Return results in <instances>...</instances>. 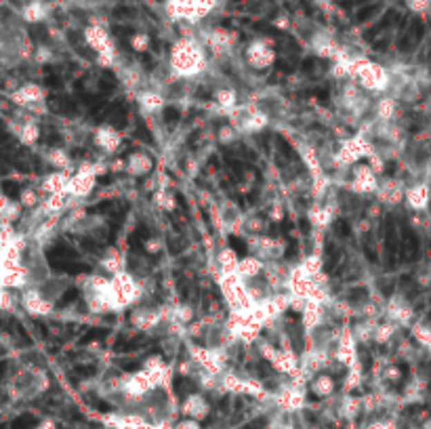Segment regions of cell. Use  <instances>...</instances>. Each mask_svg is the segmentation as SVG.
I'll return each mask as SVG.
<instances>
[{
	"label": "cell",
	"instance_id": "6f0895ef",
	"mask_svg": "<svg viewBox=\"0 0 431 429\" xmlns=\"http://www.w3.org/2000/svg\"><path fill=\"white\" fill-rule=\"evenodd\" d=\"M364 429H398V425H396V421H394V419L383 417V419H374V421H370Z\"/></svg>",
	"mask_w": 431,
	"mask_h": 429
},
{
	"label": "cell",
	"instance_id": "c3c4849f",
	"mask_svg": "<svg viewBox=\"0 0 431 429\" xmlns=\"http://www.w3.org/2000/svg\"><path fill=\"white\" fill-rule=\"evenodd\" d=\"M46 162H49L55 171H68L72 164V158L64 148H51L49 152H46Z\"/></svg>",
	"mask_w": 431,
	"mask_h": 429
},
{
	"label": "cell",
	"instance_id": "3957f363",
	"mask_svg": "<svg viewBox=\"0 0 431 429\" xmlns=\"http://www.w3.org/2000/svg\"><path fill=\"white\" fill-rule=\"evenodd\" d=\"M49 385H51V381H49V376H46L44 370H40V368H23V370H19L13 376V381L9 383V390H11V398L13 400L30 402V400H36L42 394H46Z\"/></svg>",
	"mask_w": 431,
	"mask_h": 429
},
{
	"label": "cell",
	"instance_id": "681fc988",
	"mask_svg": "<svg viewBox=\"0 0 431 429\" xmlns=\"http://www.w3.org/2000/svg\"><path fill=\"white\" fill-rule=\"evenodd\" d=\"M362 381H364V368H362V364H356V366L347 368V376L343 381V383H345L343 390L347 394H352L354 390H358L362 385Z\"/></svg>",
	"mask_w": 431,
	"mask_h": 429
},
{
	"label": "cell",
	"instance_id": "d590c367",
	"mask_svg": "<svg viewBox=\"0 0 431 429\" xmlns=\"http://www.w3.org/2000/svg\"><path fill=\"white\" fill-rule=\"evenodd\" d=\"M332 219H334V211H332L328 204L320 202V200H316V202L309 207V211H307V221H309V225H312L316 231L328 229V227L332 225Z\"/></svg>",
	"mask_w": 431,
	"mask_h": 429
},
{
	"label": "cell",
	"instance_id": "44dd1931",
	"mask_svg": "<svg viewBox=\"0 0 431 429\" xmlns=\"http://www.w3.org/2000/svg\"><path fill=\"white\" fill-rule=\"evenodd\" d=\"M93 143H95V148H99L104 154L114 156L122 148V135L112 124H99L93 128Z\"/></svg>",
	"mask_w": 431,
	"mask_h": 429
},
{
	"label": "cell",
	"instance_id": "83f0119b",
	"mask_svg": "<svg viewBox=\"0 0 431 429\" xmlns=\"http://www.w3.org/2000/svg\"><path fill=\"white\" fill-rule=\"evenodd\" d=\"M202 42L207 44V49H211L215 53H227V51L233 49V44L238 42V34L227 30V28H215L204 36Z\"/></svg>",
	"mask_w": 431,
	"mask_h": 429
},
{
	"label": "cell",
	"instance_id": "9c48e42d",
	"mask_svg": "<svg viewBox=\"0 0 431 429\" xmlns=\"http://www.w3.org/2000/svg\"><path fill=\"white\" fill-rule=\"evenodd\" d=\"M217 7V0H166V15L175 21L200 23Z\"/></svg>",
	"mask_w": 431,
	"mask_h": 429
},
{
	"label": "cell",
	"instance_id": "d6a6232c",
	"mask_svg": "<svg viewBox=\"0 0 431 429\" xmlns=\"http://www.w3.org/2000/svg\"><path fill=\"white\" fill-rule=\"evenodd\" d=\"M326 309H328V305H324L320 301H307V305L301 312L303 328L307 332H316L326 322Z\"/></svg>",
	"mask_w": 431,
	"mask_h": 429
},
{
	"label": "cell",
	"instance_id": "e7e4bbea",
	"mask_svg": "<svg viewBox=\"0 0 431 429\" xmlns=\"http://www.w3.org/2000/svg\"><path fill=\"white\" fill-rule=\"evenodd\" d=\"M341 3H345V0H341Z\"/></svg>",
	"mask_w": 431,
	"mask_h": 429
},
{
	"label": "cell",
	"instance_id": "7c38bea8",
	"mask_svg": "<svg viewBox=\"0 0 431 429\" xmlns=\"http://www.w3.org/2000/svg\"><path fill=\"white\" fill-rule=\"evenodd\" d=\"M19 307L28 316H32V318H44V316H51L53 314L55 301L44 293L42 286L32 284V286H28L26 291H21V295H19Z\"/></svg>",
	"mask_w": 431,
	"mask_h": 429
},
{
	"label": "cell",
	"instance_id": "f907efd6",
	"mask_svg": "<svg viewBox=\"0 0 431 429\" xmlns=\"http://www.w3.org/2000/svg\"><path fill=\"white\" fill-rule=\"evenodd\" d=\"M128 46L135 53H146V51H150V46H152V38H150L148 32H135L128 38Z\"/></svg>",
	"mask_w": 431,
	"mask_h": 429
},
{
	"label": "cell",
	"instance_id": "e575fe53",
	"mask_svg": "<svg viewBox=\"0 0 431 429\" xmlns=\"http://www.w3.org/2000/svg\"><path fill=\"white\" fill-rule=\"evenodd\" d=\"M398 108H400V102L394 95L385 93L376 97V102L372 104V112H374V120H381V122H394L396 120V114H398Z\"/></svg>",
	"mask_w": 431,
	"mask_h": 429
},
{
	"label": "cell",
	"instance_id": "8d00e7d4",
	"mask_svg": "<svg viewBox=\"0 0 431 429\" xmlns=\"http://www.w3.org/2000/svg\"><path fill=\"white\" fill-rule=\"evenodd\" d=\"M99 267H102V271L106 276L112 278V276H116V274H120V271L126 269V259H124V255L118 249L110 247V249L104 251V255L99 259Z\"/></svg>",
	"mask_w": 431,
	"mask_h": 429
},
{
	"label": "cell",
	"instance_id": "b9f144b4",
	"mask_svg": "<svg viewBox=\"0 0 431 429\" xmlns=\"http://www.w3.org/2000/svg\"><path fill=\"white\" fill-rule=\"evenodd\" d=\"M240 259L238 257V253L229 247L225 249H219L217 253V267H219V276L223 274H238V265H240Z\"/></svg>",
	"mask_w": 431,
	"mask_h": 429
},
{
	"label": "cell",
	"instance_id": "7bdbcfd3",
	"mask_svg": "<svg viewBox=\"0 0 431 429\" xmlns=\"http://www.w3.org/2000/svg\"><path fill=\"white\" fill-rule=\"evenodd\" d=\"M23 207L19 200H13L9 196H3V200H0V219H3L5 223H15L23 217Z\"/></svg>",
	"mask_w": 431,
	"mask_h": 429
},
{
	"label": "cell",
	"instance_id": "4fadbf2b",
	"mask_svg": "<svg viewBox=\"0 0 431 429\" xmlns=\"http://www.w3.org/2000/svg\"><path fill=\"white\" fill-rule=\"evenodd\" d=\"M112 286H114L116 299H118L122 309L135 307L141 301V297H143V284L128 269L112 276Z\"/></svg>",
	"mask_w": 431,
	"mask_h": 429
},
{
	"label": "cell",
	"instance_id": "4316f807",
	"mask_svg": "<svg viewBox=\"0 0 431 429\" xmlns=\"http://www.w3.org/2000/svg\"><path fill=\"white\" fill-rule=\"evenodd\" d=\"M141 368H146V370L152 374V379L156 381L158 390H169L171 379H173V366H171L162 356H158V354L150 356L146 362H143Z\"/></svg>",
	"mask_w": 431,
	"mask_h": 429
},
{
	"label": "cell",
	"instance_id": "5b68a950",
	"mask_svg": "<svg viewBox=\"0 0 431 429\" xmlns=\"http://www.w3.org/2000/svg\"><path fill=\"white\" fill-rule=\"evenodd\" d=\"M374 150L376 146L360 131L339 143L337 152H334V164L343 169H352L360 162H366L374 154Z\"/></svg>",
	"mask_w": 431,
	"mask_h": 429
},
{
	"label": "cell",
	"instance_id": "277c9868",
	"mask_svg": "<svg viewBox=\"0 0 431 429\" xmlns=\"http://www.w3.org/2000/svg\"><path fill=\"white\" fill-rule=\"evenodd\" d=\"M82 38L88 44V49L97 55V64L102 68H116V59H118L116 42L102 23H88L82 32Z\"/></svg>",
	"mask_w": 431,
	"mask_h": 429
},
{
	"label": "cell",
	"instance_id": "e0dca14e",
	"mask_svg": "<svg viewBox=\"0 0 431 429\" xmlns=\"http://www.w3.org/2000/svg\"><path fill=\"white\" fill-rule=\"evenodd\" d=\"M360 343L354 335L352 326H343L341 332H337V343H334V362H339L345 368H352L360 364Z\"/></svg>",
	"mask_w": 431,
	"mask_h": 429
},
{
	"label": "cell",
	"instance_id": "9a60e30c",
	"mask_svg": "<svg viewBox=\"0 0 431 429\" xmlns=\"http://www.w3.org/2000/svg\"><path fill=\"white\" fill-rule=\"evenodd\" d=\"M245 59L257 72L269 70L276 64L274 42L269 38H255V40H251L247 44V49H245Z\"/></svg>",
	"mask_w": 431,
	"mask_h": 429
},
{
	"label": "cell",
	"instance_id": "603a6c76",
	"mask_svg": "<svg viewBox=\"0 0 431 429\" xmlns=\"http://www.w3.org/2000/svg\"><path fill=\"white\" fill-rule=\"evenodd\" d=\"M245 221L247 215L240 211V207L231 200H223L219 207V227L225 233H245Z\"/></svg>",
	"mask_w": 431,
	"mask_h": 429
},
{
	"label": "cell",
	"instance_id": "816d5d0a",
	"mask_svg": "<svg viewBox=\"0 0 431 429\" xmlns=\"http://www.w3.org/2000/svg\"><path fill=\"white\" fill-rule=\"evenodd\" d=\"M15 293L17 291H11V289H3V291H0V307H3L5 314H11L19 305V297L15 299Z\"/></svg>",
	"mask_w": 431,
	"mask_h": 429
},
{
	"label": "cell",
	"instance_id": "5bb4252c",
	"mask_svg": "<svg viewBox=\"0 0 431 429\" xmlns=\"http://www.w3.org/2000/svg\"><path fill=\"white\" fill-rule=\"evenodd\" d=\"M9 99L23 110L30 112H46V88L38 82H23L19 84L11 95Z\"/></svg>",
	"mask_w": 431,
	"mask_h": 429
},
{
	"label": "cell",
	"instance_id": "f35d334b",
	"mask_svg": "<svg viewBox=\"0 0 431 429\" xmlns=\"http://www.w3.org/2000/svg\"><path fill=\"white\" fill-rule=\"evenodd\" d=\"M49 5L44 0H28V3L21 7L19 15L26 23H42L46 17H49Z\"/></svg>",
	"mask_w": 431,
	"mask_h": 429
},
{
	"label": "cell",
	"instance_id": "11a10c76",
	"mask_svg": "<svg viewBox=\"0 0 431 429\" xmlns=\"http://www.w3.org/2000/svg\"><path fill=\"white\" fill-rule=\"evenodd\" d=\"M238 135H240V133H238V131L227 122L225 126L219 128V135H217V137H219V143H221V146H231V143L238 139Z\"/></svg>",
	"mask_w": 431,
	"mask_h": 429
},
{
	"label": "cell",
	"instance_id": "4dcf8cb0",
	"mask_svg": "<svg viewBox=\"0 0 431 429\" xmlns=\"http://www.w3.org/2000/svg\"><path fill=\"white\" fill-rule=\"evenodd\" d=\"M360 412H364V400L354 394L345 392L337 402H334V414L343 421H354V419H358Z\"/></svg>",
	"mask_w": 431,
	"mask_h": 429
},
{
	"label": "cell",
	"instance_id": "ee69618b",
	"mask_svg": "<svg viewBox=\"0 0 431 429\" xmlns=\"http://www.w3.org/2000/svg\"><path fill=\"white\" fill-rule=\"evenodd\" d=\"M381 320H358L352 330H354V335L358 339L360 345H368V343H374V330H376V324Z\"/></svg>",
	"mask_w": 431,
	"mask_h": 429
},
{
	"label": "cell",
	"instance_id": "2e32d148",
	"mask_svg": "<svg viewBox=\"0 0 431 429\" xmlns=\"http://www.w3.org/2000/svg\"><path fill=\"white\" fill-rule=\"evenodd\" d=\"M352 175H349V192L356 194V196H374L376 189H379V183H381V177L370 169L368 162H360L356 166L349 169Z\"/></svg>",
	"mask_w": 431,
	"mask_h": 429
},
{
	"label": "cell",
	"instance_id": "836d02e7",
	"mask_svg": "<svg viewBox=\"0 0 431 429\" xmlns=\"http://www.w3.org/2000/svg\"><path fill=\"white\" fill-rule=\"evenodd\" d=\"M309 394L320 398V400H330L334 396V390H337V381H334L332 374L328 372H318L316 376L309 379Z\"/></svg>",
	"mask_w": 431,
	"mask_h": 429
},
{
	"label": "cell",
	"instance_id": "f6af8a7d",
	"mask_svg": "<svg viewBox=\"0 0 431 429\" xmlns=\"http://www.w3.org/2000/svg\"><path fill=\"white\" fill-rule=\"evenodd\" d=\"M152 202L162 213H173L177 209V198L169 187H156L152 194Z\"/></svg>",
	"mask_w": 431,
	"mask_h": 429
},
{
	"label": "cell",
	"instance_id": "d6986e66",
	"mask_svg": "<svg viewBox=\"0 0 431 429\" xmlns=\"http://www.w3.org/2000/svg\"><path fill=\"white\" fill-rule=\"evenodd\" d=\"M309 49L322 57V59H328V61H334L341 53H343V46L337 42L330 32H324V30H316L312 36H309Z\"/></svg>",
	"mask_w": 431,
	"mask_h": 429
},
{
	"label": "cell",
	"instance_id": "680465c9",
	"mask_svg": "<svg viewBox=\"0 0 431 429\" xmlns=\"http://www.w3.org/2000/svg\"><path fill=\"white\" fill-rule=\"evenodd\" d=\"M162 249H164L162 238H150V240H146V251H148L150 255H158Z\"/></svg>",
	"mask_w": 431,
	"mask_h": 429
},
{
	"label": "cell",
	"instance_id": "1f68e13d",
	"mask_svg": "<svg viewBox=\"0 0 431 429\" xmlns=\"http://www.w3.org/2000/svg\"><path fill=\"white\" fill-rule=\"evenodd\" d=\"M429 198H431V189H429L427 183H421L419 181V183H412V185L406 187V198H404V202L414 213L425 211L429 207Z\"/></svg>",
	"mask_w": 431,
	"mask_h": 429
},
{
	"label": "cell",
	"instance_id": "7402d4cb",
	"mask_svg": "<svg viewBox=\"0 0 431 429\" xmlns=\"http://www.w3.org/2000/svg\"><path fill=\"white\" fill-rule=\"evenodd\" d=\"M0 284H3V289H11V291H19V293L26 291L28 286H32L30 267L26 263L0 267Z\"/></svg>",
	"mask_w": 431,
	"mask_h": 429
},
{
	"label": "cell",
	"instance_id": "30bf717a",
	"mask_svg": "<svg viewBox=\"0 0 431 429\" xmlns=\"http://www.w3.org/2000/svg\"><path fill=\"white\" fill-rule=\"evenodd\" d=\"M108 171V164L104 162H82L76 173H72L70 177V187H68V196L70 198H86L93 194L95 185H97L99 175H104Z\"/></svg>",
	"mask_w": 431,
	"mask_h": 429
},
{
	"label": "cell",
	"instance_id": "bcb514c9",
	"mask_svg": "<svg viewBox=\"0 0 431 429\" xmlns=\"http://www.w3.org/2000/svg\"><path fill=\"white\" fill-rule=\"evenodd\" d=\"M398 324L390 322V320H381L376 324V330H374V343L376 345H387L392 343V339L396 337V332H398Z\"/></svg>",
	"mask_w": 431,
	"mask_h": 429
},
{
	"label": "cell",
	"instance_id": "7dc6e473",
	"mask_svg": "<svg viewBox=\"0 0 431 429\" xmlns=\"http://www.w3.org/2000/svg\"><path fill=\"white\" fill-rule=\"evenodd\" d=\"M44 192L42 189H36V187H23L21 192H19V202L26 211H34L36 207H40V202L44 200Z\"/></svg>",
	"mask_w": 431,
	"mask_h": 429
},
{
	"label": "cell",
	"instance_id": "7a4b0ae2",
	"mask_svg": "<svg viewBox=\"0 0 431 429\" xmlns=\"http://www.w3.org/2000/svg\"><path fill=\"white\" fill-rule=\"evenodd\" d=\"M352 80H356L370 95H385L392 88L394 76L383 64L356 55L352 64Z\"/></svg>",
	"mask_w": 431,
	"mask_h": 429
},
{
	"label": "cell",
	"instance_id": "ab89813d",
	"mask_svg": "<svg viewBox=\"0 0 431 429\" xmlns=\"http://www.w3.org/2000/svg\"><path fill=\"white\" fill-rule=\"evenodd\" d=\"M265 265H267V263H265L263 259H259L257 255H247V257L240 259V265H238V276L245 278L247 282L257 280V278L263 276Z\"/></svg>",
	"mask_w": 431,
	"mask_h": 429
},
{
	"label": "cell",
	"instance_id": "9f6ffc18",
	"mask_svg": "<svg viewBox=\"0 0 431 429\" xmlns=\"http://www.w3.org/2000/svg\"><path fill=\"white\" fill-rule=\"evenodd\" d=\"M402 376H404L402 368L396 366V364H390V366L383 368V379H385V383H400Z\"/></svg>",
	"mask_w": 431,
	"mask_h": 429
},
{
	"label": "cell",
	"instance_id": "f546056e",
	"mask_svg": "<svg viewBox=\"0 0 431 429\" xmlns=\"http://www.w3.org/2000/svg\"><path fill=\"white\" fill-rule=\"evenodd\" d=\"M70 177L72 175L68 171H51L49 175L42 179L40 189L44 192V196H68Z\"/></svg>",
	"mask_w": 431,
	"mask_h": 429
},
{
	"label": "cell",
	"instance_id": "6da1fadb",
	"mask_svg": "<svg viewBox=\"0 0 431 429\" xmlns=\"http://www.w3.org/2000/svg\"><path fill=\"white\" fill-rule=\"evenodd\" d=\"M207 44L198 38L183 36L173 42L169 53V68L177 80H194L207 70Z\"/></svg>",
	"mask_w": 431,
	"mask_h": 429
},
{
	"label": "cell",
	"instance_id": "db71d44e",
	"mask_svg": "<svg viewBox=\"0 0 431 429\" xmlns=\"http://www.w3.org/2000/svg\"><path fill=\"white\" fill-rule=\"evenodd\" d=\"M404 5L414 15H425L431 9V0H404Z\"/></svg>",
	"mask_w": 431,
	"mask_h": 429
},
{
	"label": "cell",
	"instance_id": "484cf974",
	"mask_svg": "<svg viewBox=\"0 0 431 429\" xmlns=\"http://www.w3.org/2000/svg\"><path fill=\"white\" fill-rule=\"evenodd\" d=\"M179 412L187 419H194V421L202 423L211 414V402L207 400V396L202 392H194V394L185 396V400L179 406Z\"/></svg>",
	"mask_w": 431,
	"mask_h": 429
},
{
	"label": "cell",
	"instance_id": "ba28073f",
	"mask_svg": "<svg viewBox=\"0 0 431 429\" xmlns=\"http://www.w3.org/2000/svg\"><path fill=\"white\" fill-rule=\"evenodd\" d=\"M259 354L269 366L284 376H301V356L293 347H276L269 341H259Z\"/></svg>",
	"mask_w": 431,
	"mask_h": 429
},
{
	"label": "cell",
	"instance_id": "8992f818",
	"mask_svg": "<svg viewBox=\"0 0 431 429\" xmlns=\"http://www.w3.org/2000/svg\"><path fill=\"white\" fill-rule=\"evenodd\" d=\"M217 284H219L223 303L227 305L229 312H240V309L255 305L251 291H249V282L238 274H223L217 278Z\"/></svg>",
	"mask_w": 431,
	"mask_h": 429
},
{
	"label": "cell",
	"instance_id": "d4e9b609",
	"mask_svg": "<svg viewBox=\"0 0 431 429\" xmlns=\"http://www.w3.org/2000/svg\"><path fill=\"white\" fill-rule=\"evenodd\" d=\"M135 99H137V108L146 116H158L166 110V95L160 93L158 88L137 90Z\"/></svg>",
	"mask_w": 431,
	"mask_h": 429
},
{
	"label": "cell",
	"instance_id": "60d3db41",
	"mask_svg": "<svg viewBox=\"0 0 431 429\" xmlns=\"http://www.w3.org/2000/svg\"><path fill=\"white\" fill-rule=\"evenodd\" d=\"M15 137H17V141L21 143V146L32 148V146H36L38 139H40V124L36 120H26V122H21L17 126Z\"/></svg>",
	"mask_w": 431,
	"mask_h": 429
},
{
	"label": "cell",
	"instance_id": "f5cc1de1",
	"mask_svg": "<svg viewBox=\"0 0 431 429\" xmlns=\"http://www.w3.org/2000/svg\"><path fill=\"white\" fill-rule=\"evenodd\" d=\"M412 337L427 350H431V328L425 324H416L412 326Z\"/></svg>",
	"mask_w": 431,
	"mask_h": 429
},
{
	"label": "cell",
	"instance_id": "f1b7e54d",
	"mask_svg": "<svg viewBox=\"0 0 431 429\" xmlns=\"http://www.w3.org/2000/svg\"><path fill=\"white\" fill-rule=\"evenodd\" d=\"M124 171L128 173V177H135V179L148 177L154 171V160L148 152H143V150L131 152L124 160Z\"/></svg>",
	"mask_w": 431,
	"mask_h": 429
},
{
	"label": "cell",
	"instance_id": "ffe728a7",
	"mask_svg": "<svg viewBox=\"0 0 431 429\" xmlns=\"http://www.w3.org/2000/svg\"><path fill=\"white\" fill-rule=\"evenodd\" d=\"M376 202L381 207H387V209H394L398 207L400 202H404L406 198V187L400 179H381L379 183V189H376V194H374Z\"/></svg>",
	"mask_w": 431,
	"mask_h": 429
},
{
	"label": "cell",
	"instance_id": "74e56055",
	"mask_svg": "<svg viewBox=\"0 0 431 429\" xmlns=\"http://www.w3.org/2000/svg\"><path fill=\"white\" fill-rule=\"evenodd\" d=\"M213 104L215 108L227 118L238 106H240V102H238V93L229 86H221L213 93Z\"/></svg>",
	"mask_w": 431,
	"mask_h": 429
},
{
	"label": "cell",
	"instance_id": "94428289",
	"mask_svg": "<svg viewBox=\"0 0 431 429\" xmlns=\"http://www.w3.org/2000/svg\"><path fill=\"white\" fill-rule=\"evenodd\" d=\"M36 429H57V427H55V423H53L51 419H46V421H42Z\"/></svg>",
	"mask_w": 431,
	"mask_h": 429
},
{
	"label": "cell",
	"instance_id": "91938a15",
	"mask_svg": "<svg viewBox=\"0 0 431 429\" xmlns=\"http://www.w3.org/2000/svg\"><path fill=\"white\" fill-rule=\"evenodd\" d=\"M175 429H202V425H200V421H194V419L183 417V419H179V421L175 423Z\"/></svg>",
	"mask_w": 431,
	"mask_h": 429
},
{
	"label": "cell",
	"instance_id": "ac0fdd59",
	"mask_svg": "<svg viewBox=\"0 0 431 429\" xmlns=\"http://www.w3.org/2000/svg\"><path fill=\"white\" fill-rule=\"evenodd\" d=\"M128 322L135 330H141V332H150V330H156L160 324L166 322L164 318V309L162 307H152V305H137L133 307L131 316H128Z\"/></svg>",
	"mask_w": 431,
	"mask_h": 429
},
{
	"label": "cell",
	"instance_id": "be15d7a7",
	"mask_svg": "<svg viewBox=\"0 0 431 429\" xmlns=\"http://www.w3.org/2000/svg\"><path fill=\"white\" fill-rule=\"evenodd\" d=\"M429 112H431V97H429Z\"/></svg>",
	"mask_w": 431,
	"mask_h": 429
},
{
	"label": "cell",
	"instance_id": "cb8c5ba5",
	"mask_svg": "<svg viewBox=\"0 0 431 429\" xmlns=\"http://www.w3.org/2000/svg\"><path fill=\"white\" fill-rule=\"evenodd\" d=\"M383 305H385V320L398 324L400 328H408V326L412 324L414 309H412V305H410L404 297L392 295Z\"/></svg>",
	"mask_w": 431,
	"mask_h": 429
},
{
	"label": "cell",
	"instance_id": "52a82bcc",
	"mask_svg": "<svg viewBox=\"0 0 431 429\" xmlns=\"http://www.w3.org/2000/svg\"><path fill=\"white\" fill-rule=\"evenodd\" d=\"M227 122L240 135H253V133H261L269 126V112H265L261 106L249 102V104L238 106L227 116Z\"/></svg>",
	"mask_w": 431,
	"mask_h": 429
},
{
	"label": "cell",
	"instance_id": "6125c7cd",
	"mask_svg": "<svg viewBox=\"0 0 431 429\" xmlns=\"http://www.w3.org/2000/svg\"><path fill=\"white\" fill-rule=\"evenodd\" d=\"M421 429H431V417H427V419L423 421V425H421Z\"/></svg>",
	"mask_w": 431,
	"mask_h": 429
},
{
	"label": "cell",
	"instance_id": "8fae6325",
	"mask_svg": "<svg viewBox=\"0 0 431 429\" xmlns=\"http://www.w3.org/2000/svg\"><path fill=\"white\" fill-rule=\"evenodd\" d=\"M219 385H221V392L236 394V396H251V398H257V400H265L267 396H271L261 381L251 379V376H242V374H236L231 370H225L219 376Z\"/></svg>",
	"mask_w": 431,
	"mask_h": 429
}]
</instances>
